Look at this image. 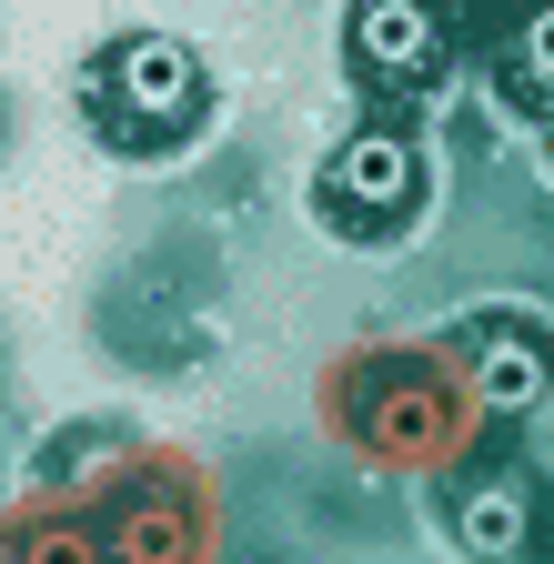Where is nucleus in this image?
Segmentation results:
<instances>
[{"instance_id":"5","label":"nucleus","mask_w":554,"mask_h":564,"mask_svg":"<svg viewBox=\"0 0 554 564\" xmlns=\"http://www.w3.org/2000/svg\"><path fill=\"white\" fill-rule=\"evenodd\" d=\"M454 364H464V383H474L484 413H544L554 403V323L514 313V303H484L454 333Z\"/></svg>"},{"instance_id":"8","label":"nucleus","mask_w":554,"mask_h":564,"mask_svg":"<svg viewBox=\"0 0 554 564\" xmlns=\"http://www.w3.org/2000/svg\"><path fill=\"white\" fill-rule=\"evenodd\" d=\"M0 564H101L82 494H41V484L11 494L0 505Z\"/></svg>"},{"instance_id":"7","label":"nucleus","mask_w":554,"mask_h":564,"mask_svg":"<svg viewBox=\"0 0 554 564\" xmlns=\"http://www.w3.org/2000/svg\"><path fill=\"white\" fill-rule=\"evenodd\" d=\"M444 524H454V544L474 564H524V544H534V474H474L444 505Z\"/></svg>"},{"instance_id":"4","label":"nucleus","mask_w":554,"mask_h":564,"mask_svg":"<svg viewBox=\"0 0 554 564\" xmlns=\"http://www.w3.org/2000/svg\"><path fill=\"white\" fill-rule=\"evenodd\" d=\"M424 212V141L403 121H354L313 172V223L343 242H393Z\"/></svg>"},{"instance_id":"2","label":"nucleus","mask_w":554,"mask_h":564,"mask_svg":"<svg viewBox=\"0 0 554 564\" xmlns=\"http://www.w3.org/2000/svg\"><path fill=\"white\" fill-rule=\"evenodd\" d=\"M72 494H82V514H91L101 564H213V544H222L213 464H192L172 444H121Z\"/></svg>"},{"instance_id":"9","label":"nucleus","mask_w":554,"mask_h":564,"mask_svg":"<svg viewBox=\"0 0 554 564\" xmlns=\"http://www.w3.org/2000/svg\"><path fill=\"white\" fill-rule=\"evenodd\" d=\"M495 82H504V101L524 121H554V0H524V21H514V41L495 61Z\"/></svg>"},{"instance_id":"1","label":"nucleus","mask_w":554,"mask_h":564,"mask_svg":"<svg viewBox=\"0 0 554 564\" xmlns=\"http://www.w3.org/2000/svg\"><path fill=\"white\" fill-rule=\"evenodd\" d=\"M323 434L373 474H454L484 434V403L454 364V343H354L323 373Z\"/></svg>"},{"instance_id":"6","label":"nucleus","mask_w":554,"mask_h":564,"mask_svg":"<svg viewBox=\"0 0 554 564\" xmlns=\"http://www.w3.org/2000/svg\"><path fill=\"white\" fill-rule=\"evenodd\" d=\"M343 61H354V82L413 101V91H434V82H444L454 31H444L434 0H354V21H343Z\"/></svg>"},{"instance_id":"3","label":"nucleus","mask_w":554,"mask_h":564,"mask_svg":"<svg viewBox=\"0 0 554 564\" xmlns=\"http://www.w3.org/2000/svg\"><path fill=\"white\" fill-rule=\"evenodd\" d=\"M82 111H91V131L111 152H182L213 121V70L172 31H121L82 70Z\"/></svg>"}]
</instances>
